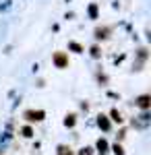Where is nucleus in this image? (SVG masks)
<instances>
[{"mask_svg": "<svg viewBox=\"0 0 151 155\" xmlns=\"http://www.w3.org/2000/svg\"><path fill=\"white\" fill-rule=\"evenodd\" d=\"M139 104H141L143 107H145V106H147V97H141V99H139Z\"/></svg>", "mask_w": 151, "mask_h": 155, "instance_id": "f257e3e1", "label": "nucleus"}]
</instances>
